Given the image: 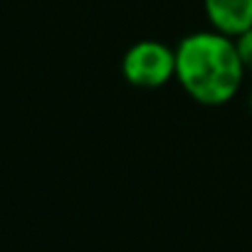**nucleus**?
I'll list each match as a JSON object with an SVG mask.
<instances>
[{
	"label": "nucleus",
	"mask_w": 252,
	"mask_h": 252,
	"mask_svg": "<svg viewBox=\"0 0 252 252\" xmlns=\"http://www.w3.org/2000/svg\"><path fill=\"white\" fill-rule=\"evenodd\" d=\"M176 79L198 104H227L245 79L235 40L218 30L186 35L176 47Z\"/></svg>",
	"instance_id": "1"
},
{
	"label": "nucleus",
	"mask_w": 252,
	"mask_h": 252,
	"mask_svg": "<svg viewBox=\"0 0 252 252\" xmlns=\"http://www.w3.org/2000/svg\"><path fill=\"white\" fill-rule=\"evenodd\" d=\"M121 72L124 79L134 87H163L176 77V50L158 40H141L126 50L121 60Z\"/></svg>",
	"instance_id": "2"
},
{
	"label": "nucleus",
	"mask_w": 252,
	"mask_h": 252,
	"mask_svg": "<svg viewBox=\"0 0 252 252\" xmlns=\"http://www.w3.org/2000/svg\"><path fill=\"white\" fill-rule=\"evenodd\" d=\"M203 8L210 28L232 40L252 28V0H203Z\"/></svg>",
	"instance_id": "3"
},
{
	"label": "nucleus",
	"mask_w": 252,
	"mask_h": 252,
	"mask_svg": "<svg viewBox=\"0 0 252 252\" xmlns=\"http://www.w3.org/2000/svg\"><path fill=\"white\" fill-rule=\"evenodd\" d=\"M235 47H237V55L242 60L245 72H252V28L235 37Z\"/></svg>",
	"instance_id": "4"
},
{
	"label": "nucleus",
	"mask_w": 252,
	"mask_h": 252,
	"mask_svg": "<svg viewBox=\"0 0 252 252\" xmlns=\"http://www.w3.org/2000/svg\"><path fill=\"white\" fill-rule=\"evenodd\" d=\"M250 109H252V92H250Z\"/></svg>",
	"instance_id": "5"
}]
</instances>
